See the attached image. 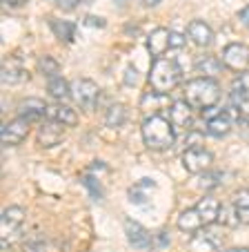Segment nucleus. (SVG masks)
<instances>
[{
    "instance_id": "1",
    "label": "nucleus",
    "mask_w": 249,
    "mask_h": 252,
    "mask_svg": "<svg viewBox=\"0 0 249 252\" xmlns=\"http://www.w3.org/2000/svg\"><path fill=\"white\" fill-rule=\"evenodd\" d=\"M185 100L192 105L194 110H212L214 105L221 100V85L214 78L196 76L185 83Z\"/></svg>"
},
{
    "instance_id": "2",
    "label": "nucleus",
    "mask_w": 249,
    "mask_h": 252,
    "mask_svg": "<svg viewBox=\"0 0 249 252\" xmlns=\"http://www.w3.org/2000/svg\"><path fill=\"white\" fill-rule=\"evenodd\" d=\"M142 141L149 150L154 152H163L169 150L176 141V132L171 121H167L165 116L156 114V116H147L142 121Z\"/></svg>"
},
{
    "instance_id": "3",
    "label": "nucleus",
    "mask_w": 249,
    "mask_h": 252,
    "mask_svg": "<svg viewBox=\"0 0 249 252\" xmlns=\"http://www.w3.org/2000/svg\"><path fill=\"white\" fill-rule=\"evenodd\" d=\"M183 81V67L171 58H158L154 61L149 71V85L154 87V92L160 94H169L174 87L180 85Z\"/></svg>"
},
{
    "instance_id": "4",
    "label": "nucleus",
    "mask_w": 249,
    "mask_h": 252,
    "mask_svg": "<svg viewBox=\"0 0 249 252\" xmlns=\"http://www.w3.org/2000/svg\"><path fill=\"white\" fill-rule=\"evenodd\" d=\"M25 217H27V212H25V208H20V205H9V208L2 212V221H0V232H2L0 234V246L5 248V250L20 241Z\"/></svg>"
},
{
    "instance_id": "5",
    "label": "nucleus",
    "mask_w": 249,
    "mask_h": 252,
    "mask_svg": "<svg viewBox=\"0 0 249 252\" xmlns=\"http://www.w3.org/2000/svg\"><path fill=\"white\" fill-rule=\"evenodd\" d=\"M71 98H74V103L78 105L80 110L94 112L100 98V87L94 81H89V78H78L71 85Z\"/></svg>"
},
{
    "instance_id": "6",
    "label": "nucleus",
    "mask_w": 249,
    "mask_h": 252,
    "mask_svg": "<svg viewBox=\"0 0 249 252\" xmlns=\"http://www.w3.org/2000/svg\"><path fill=\"white\" fill-rule=\"evenodd\" d=\"M183 165L189 174H205L214 165V154L202 145H192L183 154Z\"/></svg>"
},
{
    "instance_id": "7",
    "label": "nucleus",
    "mask_w": 249,
    "mask_h": 252,
    "mask_svg": "<svg viewBox=\"0 0 249 252\" xmlns=\"http://www.w3.org/2000/svg\"><path fill=\"white\" fill-rule=\"evenodd\" d=\"M222 65L227 69L236 71V74H243V71H249V47L243 43H231L225 47L221 56Z\"/></svg>"
},
{
    "instance_id": "8",
    "label": "nucleus",
    "mask_w": 249,
    "mask_h": 252,
    "mask_svg": "<svg viewBox=\"0 0 249 252\" xmlns=\"http://www.w3.org/2000/svg\"><path fill=\"white\" fill-rule=\"evenodd\" d=\"M29 127H31V123H29V121L16 116L14 121H9V123L2 127V145H7V148L20 145V143L29 136Z\"/></svg>"
},
{
    "instance_id": "9",
    "label": "nucleus",
    "mask_w": 249,
    "mask_h": 252,
    "mask_svg": "<svg viewBox=\"0 0 249 252\" xmlns=\"http://www.w3.org/2000/svg\"><path fill=\"white\" fill-rule=\"evenodd\" d=\"M231 127H234V121H231V114L229 110H214V114L207 116L205 121V132L209 134V136H225V134L231 132Z\"/></svg>"
},
{
    "instance_id": "10",
    "label": "nucleus",
    "mask_w": 249,
    "mask_h": 252,
    "mask_svg": "<svg viewBox=\"0 0 249 252\" xmlns=\"http://www.w3.org/2000/svg\"><path fill=\"white\" fill-rule=\"evenodd\" d=\"M171 49V29H165V27H158L147 36V52L158 61L163 58L165 54Z\"/></svg>"
},
{
    "instance_id": "11",
    "label": "nucleus",
    "mask_w": 249,
    "mask_h": 252,
    "mask_svg": "<svg viewBox=\"0 0 249 252\" xmlns=\"http://www.w3.org/2000/svg\"><path fill=\"white\" fill-rule=\"evenodd\" d=\"M189 250L192 252H221L222 250V237H218L212 230H200L194 234L189 241Z\"/></svg>"
},
{
    "instance_id": "12",
    "label": "nucleus",
    "mask_w": 249,
    "mask_h": 252,
    "mask_svg": "<svg viewBox=\"0 0 249 252\" xmlns=\"http://www.w3.org/2000/svg\"><path fill=\"white\" fill-rule=\"evenodd\" d=\"M169 121L174 127L178 129H189L194 125V107L187 100H176L169 107Z\"/></svg>"
},
{
    "instance_id": "13",
    "label": "nucleus",
    "mask_w": 249,
    "mask_h": 252,
    "mask_svg": "<svg viewBox=\"0 0 249 252\" xmlns=\"http://www.w3.org/2000/svg\"><path fill=\"white\" fill-rule=\"evenodd\" d=\"M125 234H127V241L132 243L134 248H138V250H145V248L154 246L149 230H147L145 225H140L138 221H132V219L125 221Z\"/></svg>"
},
{
    "instance_id": "14",
    "label": "nucleus",
    "mask_w": 249,
    "mask_h": 252,
    "mask_svg": "<svg viewBox=\"0 0 249 252\" xmlns=\"http://www.w3.org/2000/svg\"><path fill=\"white\" fill-rule=\"evenodd\" d=\"M45 119L52 121V123L65 125V127H71V125L78 123V114H76V110H74V107H69V105H62V103L49 105Z\"/></svg>"
},
{
    "instance_id": "15",
    "label": "nucleus",
    "mask_w": 249,
    "mask_h": 252,
    "mask_svg": "<svg viewBox=\"0 0 249 252\" xmlns=\"http://www.w3.org/2000/svg\"><path fill=\"white\" fill-rule=\"evenodd\" d=\"M229 114L238 123H249V92H231Z\"/></svg>"
},
{
    "instance_id": "16",
    "label": "nucleus",
    "mask_w": 249,
    "mask_h": 252,
    "mask_svg": "<svg viewBox=\"0 0 249 252\" xmlns=\"http://www.w3.org/2000/svg\"><path fill=\"white\" fill-rule=\"evenodd\" d=\"M47 107L49 105L45 103L43 98H25V100H20V105H18V116L31 123V121L43 119V116L47 114Z\"/></svg>"
},
{
    "instance_id": "17",
    "label": "nucleus",
    "mask_w": 249,
    "mask_h": 252,
    "mask_svg": "<svg viewBox=\"0 0 249 252\" xmlns=\"http://www.w3.org/2000/svg\"><path fill=\"white\" fill-rule=\"evenodd\" d=\"M187 38H192L196 47H207L214 40V32L205 20H192L187 27Z\"/></svg>"
},
{
    "instance_id": "18",
    "label": "nucleus",
    "mask_w": 249,
    "mask_h": 252,
    "mask_svg": "<svg viewBox=\"0 0 249 252\" xmlns=\"http://www.w3.org/2000/svg\"><path fill=\"white\" fill-rule=\"evenodd\" d=\"M62 138H65V125H58V123L47 121L43 127L38 129V143H40L43 148H54V145H58Z\"/></svg>"
},
{
    "instance_id": "19",
    "label": "nucleus",
    "mask_w": 249,
    "mask_h": 252,
    "mask_svg": "<svg viewBox=\"0 0 249 252\" xmlns=\"http://www.w3.org/2000/svg\"><path fill=\"white\" fill-rule=\"evenodd\" d=\"M171 105L174 103H171L169 94H160V92H147V94L140 98V107L149 116H156L163 107H171Z\"/></svg>"
},
{
    "instance_id": "20",
    "label": "nucleus",
    "mask_w": 249,
    "mask_h": 252,
    "mask_svg": "<svg viewBox=\"0 0 249 252\" xmlns=\"http://www.w3.org/2000/svg\"><path fill=\"white\" fill-rule=\"evenodd\" d=\"M176 225H178L183 232H200V230L205 228V221H202V217L198 214L196 208H189V210H183V212L178 214Z\"/></svg>"
},
{
    "instance_id": "21",
    "label": "nucleus",
    "mask_w": 249,
    "mask_h": 252,
    "mask_svg": "<svg viewBox=\"0 0 249 252\" xmlns=\"http://www.w3.org/2000/svg\"><path fill=\"white\" fill-rule=\"evenodd\" d=\"M2 83L5 85H20V83H27L29 81V71L25 67H20L18 63L14 61H7L2 65V74H0Z\"/></svg>"
},
{
    "instance_id": "22",
    "label": "nucleus",
    "mask_w": 249,
    "mask_h": 252,
    "mask_svg": "<svg viewBox=\"0 0 249 252\" xmlns=\"http://www.w3.org/2000/svg\"><path fill=\"white\" fill-rule=\"evenodd\" d=\"M221 201L214 199V196H205V199H200L194 208L198 210V214L202 217V221H205V225L214 223V221H218V212H221Z\"/></svg>"
},
{
    "instance_id": "23",
    "label": "nucleus",
    "mask_w": 249,
    "mask_h": 252,
    "mask_svg": "<svg viewBox=\"0 0 249 252\" xmlns=\"http://www.w3.org/2000/svg\"><path fill=\"white\" fill-rule=\"evenodd\" d=\"M222 61H218L216 56H212V54H205V56H200L196 61V71L198 74H202L205 78H214L216 74H221L222 71Z\"/></svg>"
},
{
    "instance_id": "24",
    "label": "nucleus",
    "mask_w": 249,
    "mask_h": 252,
    "mask_svg": "<svg viewBox=\"0 0 249 252\" xmlns=\"http://www.w3.org/2000/svg\"><path fill=\"white\" fill-rule=\"evenodd\" d=\"M47 92L56 100H65V98H69L71 96V85L60 76V74H56V76H52L47 81Z\"/></svg>"
},
{
    "instance_id": "25",
    "label": "nucleus",
    "mask_w": 249,
    "mask_h": 252,
    "mask_svg": "<svg viewBox=\"0 0 249 252\" xmlns=\"http://www.w3.org/2000/svg\"><path fill=\"white\" fill-rule=\"evenodd\" d=\"M154 190H156V183L151 181V179H142V181H138L136 186L129 188V201H134V203H142V201L149 199Z\"/></svg>"
},
{
    "instance_id": "26",
    "label": "nucleus",
    "mask_w": 249,
    "mask_h": 252,
    "mask_svg": "<svg viewBox=\"0 0 249 252\" xmlns=\"http://www.w3.org/2000/svg\"><path fill=\"white\" fill-rule=\"evenodd\" d=\"M231 203L238 210L240 223H249V188H243V190L236 192V194L231 196Z\"/></svg>"
},
{
    "instance_id": "27",
    "label": "nucleus",
    "mask_w": 249,
    "mask_h": 252,
    "mask_svg": "<svg viewBox=\"0 0 249 252\" xmlns=\"http://www.w3.org/2000/svg\"><path fill=\"white\" fill-rule=\"evenodd\" d=\"M52 32L56 33V38H60L62 43H71L76 36V25L69 20H52Z\"/></svg>"
},
{
    "instance_id": "28",
    "label": "nucleus",
    "mask_w": 249,
    "mask_h": 252,
    "mask_svg": "<svg viewBox=\"0 0 249 252\" xmlns=\"http://www.w3.org/2000/svg\"><path fill=\"white\" fill-rule=\"evenodd\" d=\"M218 223L221 225H227V228H236L240 223V217H238V210L236 205L231 203H222L221 205V212H218Z\"/></svg>"
},
{
    "instance_id": "29",
    "label": "nucleus",
    "mask_w": 249,
    "mask_h": 252,
    "mask_svg": "<svg viewBox=\"0 0 249 252\" xmlns=\"http://www.w3.org/2000/svg\"><path fill=\"white\" fill-rule=\"evenodd\" d=\"M125 119H127V112H125V107H122L120 103L111 105L107 110V114H105V121H107L109 127H120Z\"/></svg>"
},
{
    "instance_id": "30",
    "label": "nucleus",
    "mask_w": 249,
    "mask_h": 252,
    "mask_svg": "<svg viewBox=\"0 0 249 252\" xmlns=\"http://www.w3.org/2000/svg\"><path fill=\"white\" fill-rule=\"evenodd\" d=\"M38 69L43 71L45 76L52 78V76H56V74H58V63L54 61L52 56H43L40 61H38Z\"/></svg>"
},
{
    "instance_id": "31",
    "label": "nucleus",
    "mask_w": 249,
    "mask_h": 252,
    "mask_svg": "<svg viewBox=\"0 0 249 252\" xmlns=\"http://www.w3.org/2000/svg\"><path fill=\"white\" fill-rule=\"evenodd\" d=\"M23 252H47V241L43 237H31L25 243Z\"/></svg>"
},
{
    "instance_id": "32",
    "label": "nucleus",
    "mask_w": 249,
    "mask_h": 252,
    "mask_svg": "<svg viewBox=\"0 0 249 252\" xmlns=\"http://www.w3.org/2000/svg\"><path fill=\"white\" fill-rule=\"evenodd\" d=\"M231 92H249V71H243V74H238L234 78Z\"/></svg>"
},
{
    "instance_id": "33",
    "label": "nucleus",
    "mask_w": 249,
    "mask_h": 252,
    "mask_svg": "<svg viewBox=\"0 0 249 252\" xmlns=\"http://www.w3.org/2000/svg\"><path fill=\"white\" fill-rule=\"evenodd\" d=\"M218 179H221V174H218V172H209V174H205V176H202V179H200V183H198V186H200L202 190H209V188H216L218 183H221V181H218Z\"/></svg>"
},
{
    "instance_id": "34",
    "label": "nucleus",
    "mask_w": 249,
    "mask_h": 252,
    "mask_svg": "<svg viewBox=\"0 0 249 252\" xmlns=\"http://www.w3.org/2000/svg\"><path fill=\"white\" fill-rule=\"evenodd\" d=\"M185 45V33L171 32V49H180Z\"/></svg>"
},
{
    "instance_id": "35",
    "label": "nucleus",
    "mask_w": 249,
    "mask_h": 252,
    "mask_svg": "<svg viewBox=\"0 0 249 252\" xmlns=\"http://www.w3.org/2000/svg\"><path fill=\"white\" fill-rule=\"evenodd\" d=\"M78 2H80V0H58V7H60V9H65V11H71V9H76V7H78Z\"/></svg>"
},
{
    "instance_id": "36",
    "label": "nucleus",
    "mask_w": 249,
    "mask_h": 252,
    "mask_svg": "<svg viewBox=\"0 0 249 252\" xmlns=\"http://www.w3.org/2000/svg\"><path fill=\"white\" fill-rule=\"evenodd\" d=\"M238 20L249 29V7H245V9L240 11V14H238Z\"/></svg>"
},
{
    "instance_id": "37",
    "label": "nucleus",
    "mask_w": 249,
    "mask_h": 252,
    "mask_svg": "<svg viewBox=\"0 0 249 252\" xmlns=\"http://www.w3.org/2000/svg\"><path fill=\"white\" fill-rule=\"evenodd\" d=\"M142 5H145V7H158L160 0H142Z\"/></svg>"
},
{
    "instance_id": "38",
    "label": "nucleus",
    "mask_w": 249,
    "mask_h": 252,
    "mask_svg": "<svg viewBox=\"0 0 249 252\" xmlns=\"http://www.w3.org/2000/svg\"><path fill=\"white\" fill-rule=\"evenodd\" d=\"M225 252H249V248H245V246H236V248H229V250H225Z\"/></svg>"
},
{
    "instance_id": "39",
    "label": "nucleus",
    "mask_w": 249,
    "mask_h": 252,
    "mask_svg": "<svg viewBox=\"0 0 249 252\" xmlns=\"http://www.w3.org/2000/svg\"><path fill=\"white\" fill-rule=\"evenodd\" d=\"M5 2H7V5H25V2H27V0H5Z\"/></svg>"
},
{
    "instance_id": "40",
    "label": "nucleus",
    "mask_w": 249,
    "mask_h": 252,
    "mask_svg": "<svg viewBox=\"0 0 249 252\" xmlns=\"http://www.w3.org/2000/svg\"><path fill=\"white\" fill-rule=\"evenodd\" d=\"M113 2H116V5H127L129 0H113Z\"/></svg>"
}]
</instances>
